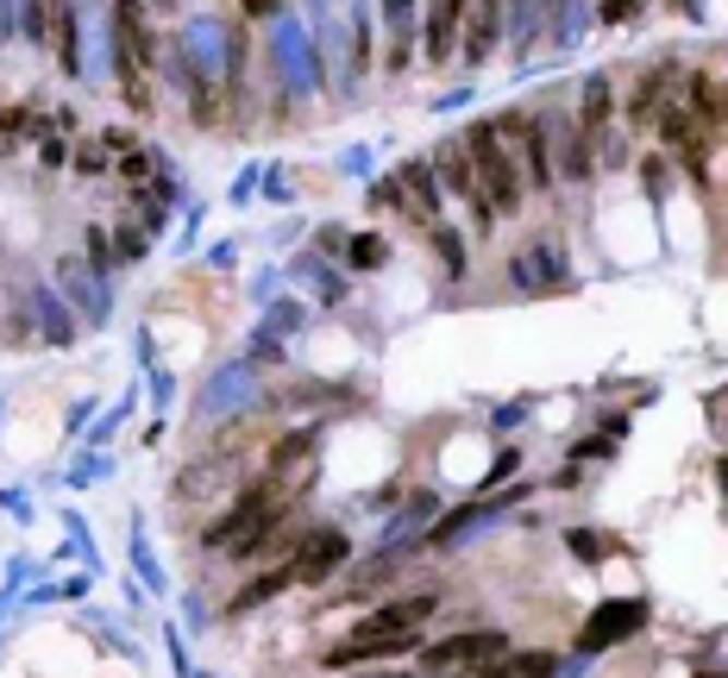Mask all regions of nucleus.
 Returning a JSON list of instances; mask_svg holds the SVG:
<instances>
[{
	"instance_id": "obj_1",
	"label": "nucleus",
	"mask_w": 728,
	"mask_h": 678,
	"mask_svg": "<svg viewBox=\"0 0 728 678\" xmlns=\"http://www.w3.org/2000/svg\"><path fill=\"white\" fill-rule=\"evenodd\" d=\"M465 151H472V170H477V189L490 201V214H515L522 207V170H515V151L502 145V126L484 120L465 132Z\"/></svg>"
},
{
	"instance_id": "obj_21",
	"label": "nucleus",
	"mask_w": 728,
	"mask_h": 678,
	"mask_svg": "<svg viewBox=\"0 0 728 678\" xmlns=\"http://www.w3.org/2000/svg\"><path fill=\"white\" fill-rule=\"evenodd\" d=\"M88 258H95V271H114V251H107V233H88Z\"/></svg>"
},
{
	"instance_id": "obj_5",
	"label": "nucleus",
	"mask_w": 728,
	"mask_h": 678,
	"mask_svg": "<svg viewBox=\"0 0 728 678\" xmlns=\"http://www.w3.org/2000/svg\"><path fill=\"white\" fill-rule=\"evenodd\" d=\"M502 132H515L522 139V157H527V189H540L547 195L552 182H559V170H552V132H547V120H534V114H509V120H497Z\"/></svg>"
},
{
	"instance_id": "obj_28",
	"label": "nucleus",
	"mask_w": 728,
	"mask_h": 678,
	"mask_svg": "<svg viewBox=\"0 0 728 678\" xmlns=\"http://www.w3.org/2000/svg\"><path fill=\"white\" fill-rule=\"evenodd\" d=\"M716 477H723V484H728V459H723V465H716Z\"/></svg>"
},
{
	"instance_id": "obj_9",
	"label": "nucleus",
	"mask_w": 728,
	"mask_h": 678,
	"mask_svg": "<svg viewBox=\"0 0 728 678\" xmlns=\"http://www.w3.org/2000/svg\"><path fill=\"white\" fill-rule=\"evenodd\" d=\"M396 189H402V207H408L415 221L440 226V189H433V164H427V157L402 164V170H396Z\"/></svg>"
},
{
	"instance_id": "obj_30",
	"label": "nucleus",
	"mask_w": 728,
	"mask_h": 678,
	"mask_svg": "<svg viewBox=\"0 0 728 678\" xmlns=\"http://www.w3.org/2000/svg\"><path fill=\"white\" fill-rule=\"evenodd\" d=\"M164 7H176V0H164Z\"/></svg>"
},
{
	"instance_id": "obj_17",
	"label": "nucleus",
	"mask_w": 728,
	"mask_h": 678,
	"mask_svg": "<svg viewBox=\"0 0 728 678\" xmlns=\"http://www.w3.org/2000/svg\"><path fill=\"white\" fill-rule=\"evenodd\" d=\"M659 82H666V70L641 75V88H634V120H653V114H659Z\"/></svg>"
},
{
	"instance_id": "obj_15",
	"label": "nucleus",
	"mask_w": 728,
	"mask_h": 678,
	"mask_svg": "<svg viewBox=\"0 0 728 678\" xmlns=\"http://www.w3.org/2000/svg\"><path fill=\"white\" fill-rule=\"evenodd\" d=\"M477 515H490V502H472V509H452L446 522H433V534H427V547H452V540H458V534H465V527H472Z\"/></svg>"
},
{
	"instance_id": "obj_16",
	"label": "nucleus",
	"mask_w": 728,
	"mask_h": 678,
	"mask_svg": "<svg viewBox=\"0 0 728 678\" xmlns=\"http://www.w3.org/2000/svg\"><path fill=\"white\" fill-rule=\"evenodd\" d=\"M590 170V139H584V126H565V176H584Z\"/></svg>"
},
{
	"instance_id": "obj_10",
	"label": "nucleus",
	"mask_w": 728,
	"mask_h": 678,
	"mask_svg": "<svg viewBox=\"0 0 728 678\" xmlns=\"http://www.w3.org/2000/svg\"><path fill=\"white\" fill-rule=\"evenodd\" d=\"M465 32V0H433L427 7V63H446Z\"/></svg>"
},
{
	"instance_id": "obj_3",
	"label": "nucleus",
	"mask_w": 728,
	"mask_h": 678,
	"mask_svg": "<svg viewBox=\"0 0 728 678\" xmlns=\"http://www.w3.org/2000/svg\"><path fill=\"white\" fill-rule=\"evenodd\" d=\"M440 609V591H415V597H390L365 609V622L351 628V641H390V634H421V622Z\"/></svg>"
},
{
	"instance_id": "obj_26",
	"label": "nucleus",
	"mask_w": 728,
	"mask_h": 678,
	"mask_svg": "<svg viewBox=\"0 0 728 678\" xmlns=\"http://www.w3.org/2000/svg\"><path fill=\"white\" fill-rule=\"evenodd\" d=\"M276 7H283V0H246V13H251V20H271Z\"/></svg>"
},
{
	"instance_id": "obj_11",
	"label": "nucleus",
	"mask_w": 728,
	"mask_h": 678,
	"mask_svg": "<svg viewBox=\"0 0 728 678\" xmlns=\"http://www.w3.org/2000/svg\"><path fill=\"white\" fill-rule=\"evenodd\" d=\"M458 38H465V63L477 70V63L502 45V0H477V7H472V25H465Z\"/></svg>"
},
{
	"instance_id": "obj_6",
	"label": "nucleus",
	"mask_w": 728,
	"mask_h": 678,
	"mask_svg": "<svg viewBox=\"0 0 728 678\" xmlns=\"http://www.w3.org/2000/svg\"><path fill=\"white\" fill-rule=\"evenodd\" d=\"M296 584H326V578L346 566V534L339 527H321V534H301L296 540Z\"/></svg>"
},
{
	"instance_id": "obj_25",
	"label": "nucleus",
	"mask_w": 728,
	"mask_h": 678,
	"mask_svg": "<svg viewBox=\"0 0 728 678\" xmlns=\"http://www.w3.org/2000/svg\"><path fill=\"white\" fill-rule=\"evenodd\" d=\"M641 176H647V189L659 195V182H666V164H659V157H647V164H641Z\"/></svg>"
},
{
	"instance_id": "obj_22",
	"label": "nucleus",
	"mask_w": 728,
	"mask_h": 678,
	"mask_svg": "<svg viewBox=\"0 0 728 678\" xmlns=\"http://www.w3.org/2000/svg\"><path fill=\"white\" fill-rule=\"evenodd\" d=\"M634 13H641V0H602V20H609V25L634 20Z\"/></svg>"
},
{
	"instance_id": "obj_13",
	"label": "nucleus",
	"mask_w": 728,
	"mask_h": 678,
	"mask_svg": "<svg viewBox=\"0 0 728 678\" xmlns=\"http://www.w3.org/2000/svg\"><path fill=\"white\" fill-rule=\"evenodd\" d=\"M552 673H559V653L534 647V653H515V659L502 653L497 666H490V673H477V678H552Z\"/></svg>"
},
{
	"instance_id": "obj_24",
	"label": "nucleus",
	"mask_w": 728,
	"mask_h": 678,
	"mask_svg": "<svg viewBox=\"0 0 728 678\" xmlns=\"http://www.w3.org/2000/svg\"><path fill=\"white\" fill-rule=\"evenodd\" d=\"M609 452H616V440H609V433H590V440L577 447V459H609Z\"/></svg>"
},
{
	"instance_id": "obj_4",
	"label": "nucleus",
	"mask_w": 728,
	"mask_h": 678,
	"mask_svg": "<svg viewBox=\"0 0 728 678\" xmlns=\"http://www.w3.org/2000/svg\"><path fill=\"white\" fill-rule=\"evenodd\" d=\"M641 628H647V603L641 597L602 603L597 616L577 628V653H602V647H616V641H628V634H641Z\"/></svg>"
},
{
	"instance_id": "obj_27",
	"label": "nucleus",
	"mask_w": 728,
	"mask_h": 678,
	"mask_svg": "<svg viewBox=\"0 0 728 678\" xmlns=\"http://www.w3.org/2000/svg\"><path fill=\"white\" fill-rule=\"evenodd\" d=\"M408 7H415V0H383V13H390V20H396V25L408 20Z\"/></svg>"
},
{
	"instance_id": "obj_18",
	"label": "nucleus",
	"mask_w": 728,
	"mask_h": 678,
	"mask_svg": "<svg viewBox=\"0 0 728 678\" xmlns=\"http://www.w3.org/2000/svg\"><path fill=\"white\" fill-rule=\"evenodd\" d=\"M565 540H572V552L584 559V566H597V559H609V540H602V534H590V527H572Z\"/></svg>"
},
{
	"instance_id": "obj_2",
	"label": "nucleus",
	"mask_w": 728,
	"mask_h": 678,
	"mask_svg": "<svg viewBox=\"0 0 728 678\" xmlns=\"http://www.w3.org/2000/svg\"><path fill=\"white\" fill-rule=\"evenodd\" d=\"M502 653H509V634L477 628V634H452V641L421 647V673H433V678H477V673H490Z\"/></svg>"
},
{
	"instance_id": "obj_20",
	"label": "nucleus",
	"mask_w": 728,
	"mask_h": 678,
	"mask_svg": "<svg viewBox=\"0 0 728 678\" xmlns=\"http://www.w3.org/2000/svg\"><path fill=\"white\" fill-rule=\"evenodd\" d=\"M383 258H390V251L377 246L371 233H365V239H351V264H365V271H377V264H383Z\"/></svg>"
},
{
	"instance_id": "obj_14",
	"label": "nucleus",
	"mask_w": 728,
	"mask_h": 678,
	"mask_svg": "<svg viewBox=\"0 0 728 678\" xmlns=\"http://www.w3.org/2000/svg\"><path fill=\"white\" fill-rule=\"evenodd\" d=\"M289 584H296V566H276V572L251 578L246 591H239V597H232V616H239V609H258V603H271L276 591H289Z\"/></svg>"
},
{
	"instance_id": "obj_19",
	"label": "nucleus",
	"mask_w": 728,
	"mask_h": 678,
	"mask_svg": "<svg viewBox=\"0 0 728 678\" xmlns=\"http://www.w3.org/2000/svg\"><path fill=\"white\" fill-rule=\"evenodd\" d=\"M433 251L446 258L452 276H465V246H458V233H452V226H433Z\"/></svg>"
},
{
	"instance_id": "obj_23",
	"label": "nucleus",
	"mask_w": 728,
	"mask_h": 678,
	"mask_svg": "<svg viewBox=\"0 0 728 678\" xmlns=\"http://www.w3.org/2000/svg\"><path fill=\"white\" fill-rule=\"evenodd\" d=\"M120 170L132 176V182H145V176H151V157H145V151H126V157H120Z\"/></svg>"
},
{
	"instance_id": "obj_12",
	"label": "nucleus",
	"mask_w": 728,
	"mask_h": 678,
	"mask_svg": "<svg viewBox=\"0 0 728 678\" xmlns=\"http://www.w3.org/2000/svg\"><path fill=\"white\" fill-rule=\"evenodd\" d=\"M609 100H616V82L609 75H584V107H577V126H584V139L590 145H602L609 139Z\"/></svg>"
},
{
	"instance_id": "obj_7",
	"label": "nucleus",
	"mask_w": 728,
	"mask_h": 678,
	"mask_svg": "<svg viewBox=\"0 0 728 678\" xmlns=\"http://www.w3.org/2000/svg\"><path fill=\"white\" fill-rule=\"evenodd\" d=\"M314 459H321V433H314V427H296V433H283V440L271 447L264 472L289 490V484H301V477H314Z\"/></svg>"
},
{
	"instance_id": "obj_29",
	"label": "nucleus",
	"mask_w": 728,
	"mask_h": 678,
	"mask_svg": "<svg viewBox=\"0 0 728 678\" xmlns=\"http://www.w3.org/2000/svg\"><path fill=\"white\" fill-rule=\"evenodd\" d=\"M697 678H728V673H697Z\"/></svg>"
},
{
	"instance_id": "obj_8",
	"label": "nucleus",
	"mask_w": 728,
	"mask_h": 678,
	"mask_svg": "<svg viewBox=\"0 0 728 678\" xmlns=\"http://www.w3.org/2000/svg\"><path fill=\"white\" fill-rule=\"evenodd\" d=\"M114 45L139 63V70H151V57H157V38H151V25H145V0H114Z\"/></svg>"
}]
</instances>
